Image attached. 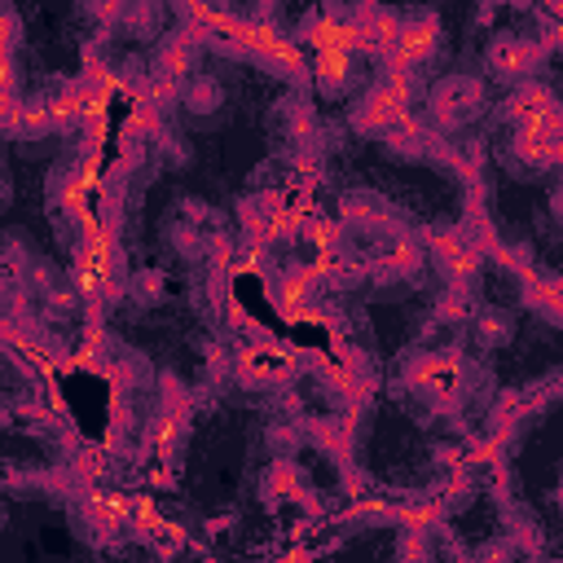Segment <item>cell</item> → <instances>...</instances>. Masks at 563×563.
<instances>
[{
    "instance_id": "cell-11",
    "label": "cell",
    "mask_w": 563,
    "mask_h": 563,
    "mask_svg": "<svg viewBox=\"0 0 563 563\" xmlns=\"http://www.w3.org/2000/svg\"><path fill=\"white\" fill-rule=\"evenodd\" d=\"M444 510H449V493H431V497L409 501V506H400V510H391V515H396V523H400L405 532L427 537V532H431V528L444 519Z\"/></svg>"
},
{
    "instance_id": "cell-3",
    "label": "cell",
    "mask_w": 563,
    "mask_h": 563,
    "mask_svg": "<svg viewBox=\"0 0 563 563\" xmlns=\"http://www.w3.org/2000/svg\"><path fill=\"white\" fill-rule=\"evenodd\" d=\"M409 387L422 391V396L435 400V405H457V400H462V356H457L453 347L422 352V356L409 365Z\"/></svg>"
},
{
    "instance_id": "cell-18",
    "label": "cell",
    "mask_w": 563,
    "mask_h": 563,
    "mask_svg": "<svg viewBox=\"0 0 563 563\" xmlns=\"http://www.w3.org/2000/svg\"><path fill=\"white\" fill-rule=\"evenodd\" d=\"M339 211H343V220H356V224H387L383 202H374V198H365V194H347V198L339 202Z\"/></svg>"
},
{
    "instance_id": "cell-2",
    "label": "cell",
    "mask_w": 563,
    "mask_h": 563,
    "mask_svg": "<svg viewBox=\"0 0 563 563\" xmlns=\"http://www.w3.org/2000/svg\"><path fill=\"white\" fill-rule=\"evenodd\" d=\"M299 369V356L295 347H282V343H242L238 356H233V374L246 383V387H282L290 374Z\"/></svg>"
},
{
    "instance_id": "cell-6",
    "label": "cell",
    "mask_w": 563,
    "mask_h": 563,
    "mask_svg": "<svg viewBox=\"0 0 563 563\" xmlns=\"http://www.w3.org/2000/svg\"><path fill=\"white\" fill-rule=\"evenodd\" d=\"M506 114H510L515 132H559V97L537 79H523L510 92Z\"/></svg>"
},
{
    "instance_id": "cell-12",
    "label": "cell",
    "mask_w": 563,
    "mask_h": 563,
    "mask_svg": "<svg viewBox=\"0 0 563 563\" xmlns=\"http://www.w3.org/2000/svg\"><path fill=\"white\" fill-rule=\"evenodd\" d=\"M515 158L528 163V167H554L563 145H559V132H515Z\"/></svg>"
},
{
    "instance_id": "cell-10",
    "label": "cell",
    "mask_w": 563,
    "mask_h": 563,
    "mask_svg": "<svg viewBox=\"0 0 563 563\" xmlns=\"http://www.w3.org/2000/svg\"><path fill=\"white\" fill-rule=\"evenodd\" d=\"M88 523L97 528V532H119L128 519H132V497H123V493H106V488H97V493H88Z\"/></svg>"
},
{
    "instance_id": "cell-7",
    "label": "cell",
    "mask_w": 563,
    "mask_h": 563,
    "mask_svg": "<svg viewBox=\"0 0 563 563\" xmlns=\"http://www.w3.org/2000/svg\"><path fill=\"white\" fill-rule=\"evenodd\" d=\"M541 57H545V44L532 40V35L501 31V35H493V44H488V70H493L497 79H528Z\"/></svg>"
},
{
    "instance_id": "cell-14",
    "label": "cell",
    "mask_w": 563,
    "mask_h": 563,
    "mask_svg": "<svg viewBox=\"0 0 563 563\" xmlns=\"http://www.w3.org/2000/svg\"><path fill=\"white\" fill-rule=\"evenodd\" d=\"M180 427H185V413L163 409V413L154 418V427H150V449H154V457H158V462H172L176 440H180Z\"/></svg>"
},
{
    "instance_id": "cell-4",
    "label": "cell",
    "mask_w": 563,
    "mask_h": 563,
    "mask_svg": "<svg viewBox=\"0 0 563 563\" xmlns=\"http://www.w3.org/2000/svg\"><path fill=\"white\" fill-rule=\"evenodd\" d=\"M435 48H440V26H435V18H431V13H409V18H400L396 40H391L383 66L422 70V66L435 57Z\"/></svg>"
},
{
    "instance_id": "cell-1",
    "label": "cell",
    "mask_w": 563,
    "mask_h": 563,
    "mask_svg": "<svg viewBox=\"0 0 563 563\" xmlns=\"http://www.w3.org/2000/svg\"><path fill=\"white\" fill-rule=\"evenodd\" d=\"M119 286V242L114 224L97 211L92 220L75 224V295L101 299Z\"/></svg>"
},
{
    "instance_id": "cell-19",
    "label": "cell",
    "mask_w": 563,
    "mask_h": 563,
    "mask_svg": "<svg viewBox=\"0 0 563 563\" xmlns=\"http://www.w3.org/2000/svg\"><path fill=\"white\" fill-rule=\"evenodd\" d=\"M510 334V317L506 312H479V339L484 343H501Z\"/></svg>"
},
{
    "instance_id": "cell-16",
    "label": "cell",
    "mask_w": 563,
    "mask_h": 563,
    "mask_svg": "<svg viewBox=\"0 0 563 563\" xmlns=\"http://www.w3.org/2000/svg\"><path fill=\"white\" fill-rule=\"evenodd\" d=\"M418 260H422V246H418V242H409V238H396V242H387V251L378 255V268H383V273L405 277V273H413V268H418Z\"/></svg>"
},
{
    "instance_id": "cell-5",
    "label": "cell",
    "mask_w": 563,
    "mask_h": 563,
    "mask_svg": "<svg viewBox=\"0 0 563 563\" xmlns=\"http://www.w3.org/2000/svg\"><path fill=\"white\" fill-rule=\"evenodd\" d=\"M427 251L435 255L440 273H444L453 286H466V282L479 273V264H484L479 242H475L471 233H462V229H427Z\"/></svg>"
},
{
    "instance_id": "cell-17",
    "label": "cell",
    "mask_w": 563,
    "mask_h": 563,
    "mask_svg": "<svg viewBox=\"0 0 563 563\" xmlns=\"http://www.w3.org/2000/svg\"><path fill=\"white\" fill-rule=\"evenodd\" d=\"M268 493L273 497H282V501H299L303 497V479H299V471H295V462H273V471H268Z\"/></svg>"
},
{
    "instance_id": "cell-15",
    "label": "cell",
    "mask_w": 563,
    "mask_h": 563,
    "mask_svg": "<svg viewBox=\"0 0 563 563\" xmlns=\"http://www.w3.org/2000/svg\"><path fill=\"white\" fill-rule=\"evenodd\" d=\"M22 110L18 97V70H13V53H0V128H13Z\"/></svg>"
},
{
    "instance_id": "cell-9",
    "label": "cell",
    "mask_w": 563,
    "mask_h": 563,
    "mask_svg": "<svg viewBox=\"0 0 563 563\" xmlns=\"http://www.w3.org/2000/svg\"><path fill=\"white\" fill-rule=\"evenodd\" d=\"M352 57L356 53H343V48H321V53H312V62H308V75H312V84H317V92H343L347 84H352Z\"/></svg>"
},
{
    "instance_id": "cell-8",
    "label": "cell",
    "mask_w": 563,
    "mask_h": 563,
    "mask_svg": "<svg viewBox=\"0 0 563 563\" xmlns=\"http://www.w3.org/2000/svg\"><path fill=\"white\" fill-rule=\"evenodd\" d=\"M484 101V88H479V79H466V75H453V79H444L435 92H431V101H427V114L440 123V128H457L466 114H475V106Z\"/></svg>"
},
{
    "instance_id": "cell-13",
    "label": "cell",
    "mask_w": 563,
    "mask_h": 563,
    "mask_svg": "<svg viewBox=\"0 0 563 563\" xmlns=\"http://www.w3.org/2000/svg\"><path fill=\"white\" fill-rule=\"evenodd\" d=\"M519 277H523V299H528L532 308H541L550 321H559V277L537 273L528 260L519 264Z\"/></svg>"
}]
</instances>
